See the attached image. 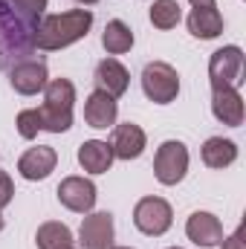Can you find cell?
<instances>
[{
    "label": "cell",
    "mask_w": 246,
    "mask_h": 249,
    "mask_svg": "<svg viewBox=\"0 0 246 249\" xmlns=\"http://www.w3.org/2000/svg\"><path fill=\"white\" fill-rule=\"evenodd\" d=\"M38 20L41 18H26L18 12L12 0H0V70H12L32 55Z\"/></svg>",
    "instance_id": "6da1fadb"
},
{
    "label": "cell",
    "mask_w": 246,
    "mask_h": 249,
    "mask_svg": "<svg viewBox=\"0 0 246 249\" xmlns=\"http://www.w3.org/2000/svg\"><path fill=\"white\" fill-rule=\"evenodd\" d=\"M90 26H93V12L87 6L44 15L38 20V32H35V50L55 53V50H64V47H72L75 41L87 38Z\"/></svg>",
    "instance_id": "7a4b0ae2"
},
{
    "label": "cell",
    "mask_w": 246,
    "mask_h": 249,
    "mask_svg": "<svg viewBox=\"0 0 246 249\" xmlns=\"http://www.w3.org/2000/svg\"><path fill=\"white\" fill-rule=\"evenodd\" d=\"M72 105H75V84L70 78H50L44 87V105L38 107L41 127L50 133H67L72 127Z\"/></svg>",
    "instance_id": "3957f363"
},
{
    "label": "cell",
    "mask_w": 246,
    "mask_h": 249,
    "mask_svg": "<svg viewBox=\"0 0 246 249\" xmlns=\"http://www.w3.org/2000/svg\"><path fill=\"white\" fill-rule=\"evenodd\" d=\"M142 93L154 105H171L180 96V72L168 61H151L142 70Z\"/></svg>",
    "instance_id": "277c9868"
},
{
    "label": "cell",
    "mask_w": 246,
    "mask_h": 249,
    "mask_svg": "<svg viewBox=\"0 0 246 249\" xmlns=\"http://www.w3.org/2000/svg\"><path fill=\"white\" fill-rule=\"evenodd\" d=\"M174 223V212H171V203L162 200V197H142L136 206H133V226L148 235V238H159L171 229Z\"/></svg>",
    "instance_id": "5b68a950"
},
{
    "label": "cell",
    "mask_w": 246,
    "mask_h": 249,
    "mask_svg": "<svg viewBox=\"0 0 246 249\" xmlns=\"http://www.w3.org/2000/svg\"><path fill=\"white\" fill-rule=\"evenodd\" d=\"M209 81H211V90L241 87V81H244V50L238 44H229V47H220V50L211 53Z\"/></svg>",
    "instance_id": "8992f818"
},
{
    "label": "cell",
    "mask_w": 246,
    "mask_h": 249,
    "mask_svg": "<svg viewBox=\"0 0 246 249\" xmlns=\"http://www.w3.org/2000/svg\"><path fill=\"white\" fill-rule=\"evenodd\" d=\"M188 171V148L180 139H165L157 154H154V177L162 186H177L183 183Z\"/></svg>",
    "instance_id": "52a82bcc"
},
{
    "label": "cell",
    "mask_w": 246,
    "mask_h": 249,
    "mask_svg": "<svg viewBox=\"0 0 246 249\" xmlns=\"http://www.w3.org/2000/svg\"><path fill=\"white\" fill-rule=\"evenodd\" d=\"M55 194H58V203H61L64 209H70V212H75V214L93 212L96 197H99L96 183L87 180V177H78V174L64 177L61 183H58V191H55Z\"/></svg>",
    "instance_id": "ba28073f"
},
{
    "label": "cell",
    "mask_w": 246,
    "mask_h": 249,
    "mask_svg": "<svg viewBox=\"0 0 246 249\" xmlns=\"http://www.w3.org/2000/svg\"><path fill=\"white\" fill-rule=\"evenodd\" d=\"M116 238L113 214L110 212H87V217L78 226V244L81 249H110Z\"/></svg>",
    "instance_id": "9c48e42d"
},
{
    "label": "cell",
    "mask_w": 246,
    "mask_h": 249,
    "mask_svg": "<svg viewBox=\"0 0 246 249\" xmlns=\"http://www.w3.org/2000/svg\"><path fill=\"white\" fill-rule=\"evenodd\" d=\"M47 81H50L47 64L35 61V58L18 61L9 70V84H12L15 93H20V96H38V93H44Z\"/></svg>",
    "instance_id": "30bf717a"
},
{
    "label": "cell",
    "mask_w": 246,
    "mask_h": 249,
    "mask_svg": "<svg viewBox=\"0 0 246 249\" xmlns=\"http://www.w3.org/2000/svg\"><path fill=\"white\" fill-rule=\"evenodd\" d=\"M58 165V154L53 145H38V148H29L20 154L18 160V171L23 180L29 183H38V180H47Z\"/></svg>",
    "instance_id": "8fae6325"
},
{
    "label": "cell",
    "mask_w": 246,
    "mask_h": 249,
    "mask_svg": "<svg viewBox=\"0 0 246 249\" xmlns=\"http://www.w3.org/2000/svg\"><path fill=\"white\" fill-rule=\"evenodd\" d=\"M185 235L200 249H211L223 241V223L211 212H191V217L185 220Z\"/></svg>",
    "instance_id": "7c38bea8"
},
{
    "label": "cell",
    "mask_w": 246,
    "mask_h": 249,
    "mask_svg": "<svg viewBox=\"0 0 246 249\" xmlns=\"http://www.w3.org/2000/svg\"><path fill=\"white\" fill-rule=\"evenodd\" d=\"M93 81H96V90H102V93L119 99V96L127 93V87H130V72H127V67H124L122 61H116V58H102V61L96 64Z\"/></svg>",
    "instance_id": "4fadbf2b"
},
{
    "label": "cell",
    "mask_w": 246,
    "mask_h": 249,
    "mask_svg": "<svg viewBox=\"0 0 246 249\" xmlns=\"http://www.w3.org/2000/svg\"><path fill=\"white\" fill-rule=\"evenodd\" d=\"M211 113L214 119L229 127H241L244 124V96L238 87H220L211 90Z\"/></svg>",
    "instance_id": "5bb4252c"
},
{
    "label": "cell",
    "mask_w": 246,
    "mask_h": 249,
    "mask_svg": "<svg viewBox=\"0 0 246 249\" xmlns=\"http://www.w3.org/2000/svg\"><path fill=\"white\" fill-rule=\"evenodd\" d=\"M116 116H119V105L113 96L102 93V90H93L87 99H84V122L96 130H107L116 124Z\"/></svg>",
    "instance_id": "9a60e30c"
},
{
    "label": "cell",
    "mask_w": 246,
    "mask_h": 249,
    "mask_svg": "<svg viewBox=\"0 0 246 249\" xmlns=\"http://www.w3.org/2000/svg\"><path fill=\"white\" fill-rule=\"evenodd\" d=\"M145 145H148V136H145V130L136 122H122L113 127L110 148H113L116 160H136V157H142Z\"/></svg>",
    "instance_id": "2e32d148"
},
{
    "label": "cell",
    "mask_w": 246,
    "mask_h": 249,
    "mask_svg": "<svg viewBox=\"0 0 246 249\" xmlns=\"http://www.w3.org/2000/svg\"><path fill=\"white\" fill-rule=\"evenodd\" d=\"M113 148L105 139H87L78 145V165L87 174H107L113 165Z\"/></svg>",
    "instance_id": "e0dca14e"
},
{
    "label": "cell",
    "mask_w": 246,
    "mask_h": 249,
    "mask_svg": "<svg viewBox=\"0 0 246 249\" xmlns=\"http://www.w3.org/2000/svg\"><path fill=\"white\" fill-rule=\"evenodd\" d=\"M188 32L200 41H211L223 32V15L217 12V6H203V9H191L188 15Z\"/></svg>",
    "instance_id": "ac0fdd59"
},
{
    "label": "cell",
    "mask_w": 246,
    "mask_h": 249,
    "mask_svg": "<svg viewBox=\"0 0 246 249\" xmlns=\"http://www.w3.org/2000/svg\"><path fill=\"white\" fill-rule=\"evenodd\" d=\"M200 157H203V162L209 168L223 171L238 160V145L232 139H223V136H209L203 142V148H200Z\"/></svg>",
    "instance_id": "d6986e66"
},
{
    "label": "cell",
    "mask_w": 246,
    "mask_h": 249,
    "mask_svg": "<svg viewBox=\"0 0 246 249\" xmlns=\"http://www.w3.org/2000/svg\"><path fill=\"white\" fill-rule=\"evenodd\" d=\"M102 47L110 53V55H124V53H130V47H133V29L124 23V20H107V26H105V32H102Z\"/></svg>",
    "instance_id": "ffe728a7"
},
{
    "label": "cell",
    "mask_w": 246,
    "mask_h": 249,
    "mask_svg": "<svg viewBox=\"0 0 246 249\" xmlns=\"http://www.w3.org/2000/svg\"><path fill=\"white\" fill-rule=\"evenodd\" d=\"M35 244L38 249H64L72 247V229L67 223H58V220H47L38 226L35 232Z\"/></svg>",
    "instance_id": "44dd1931"
},
{
    "label": "cell",
    "mask_w": 246,
    "mask_h": 249,
    "mask_svg": "<svg viewBox=\"0 0 246 249\" xmlns=\"http://www.w3.org/2000/svg\"><path fill=\"white\" fill-rule=\"evenodd\" d=\"M183 20V9L177 0H154L151 3V23L157 29H174Z\"/></svg>",
    "instance_id": "7402d4cb"
},
{
    "label": "cell",
    "mask_w": 246,
    "mask_h": 249,
    "mask_svg": "<svg viewBox=\"0 0 246 249\" xmlns=\"http://www.w3.org/2000/svg\"><path fill=\"white\" fill-rule=\"evenodd\" d=\"M15 124H18V133H20L23 139H35V136L44 130V127H41V113H38V107L20 110L18 119H15Z\"/></svg>",
    "instance_id": "603a6c76"
},
{
    "label": "cell",
    "mask_w": 246,
    "mask_h": 249,
    "mask_svg": "<svg viewBox=\"0 0 246 249\" xmlns=\"http://www.w3.org/2000/svg\"><path fill=\"white\" fill-rule=\"evenodd\" d=\"M12 3L26 18H44V9H47V0H12Z\"/></svg>",
    "instance_id": "cb8c5ba5"
},
{
    "label": "cell",
    "mask_w": 246,
    "mask_h": 249,
    "mask_svg": "<svg viewBox=\"0 0 246 249\" xmlns=\"http://www.w3.org/2000/svg\"><path fill=\"white\" fill-rule=\"evenodd\" d=\"M12 197H15V183L6 171H0V209H6L12 203Z\"/></svg>",
    "instance_id": "d4e9b609"
},
{
    "label": "cell",
    "mask_w": 246,
    "mask_h": 249,
    "mask_svg": "<svg viewBox=\"0 0 246 249\" xmlns=\"http://www.w3.org/2000/svg\"><path fill=\"white\" fill-rule=\"evenodd\" d=\"M220 249H246V241H244V226H238L229 238H223L220 244H217Z\"/></svg>",
    "instance_id": "484cf974"
},
{
    "label": "cell",
    "mask_w": 246,
    "mask_h": 249,
    "mask_svg": "<svg viewBox=\"0 0 246 249\" xmlns=\"http://www.w3.org/2000/svg\"><path fill=\"white\" fill-rule=\"evenodd\" d=\"M191 3V9H203V6H217L214 0H188Z\"/></svg>",
    "instance_id": "4316f807"
},
{
    "label": "cell",
    "mask_w": 246,
    "mask_h": 249,
    "mask_svg": "<svg viewBox=\"0 0 246 249\" xmlns=\"http://www.w3.org/2000/svg\"><path fill=\"white\" fill-rule=\"evenodd\" d=\"M75 3H81V6H93V3H99V0H75Z\"/></svg>",
    "instance_id": "83f0119b"
},
{
    "label": "cell",
    "mask_w": 246,
    "mask_h": 249,
    "mask_svg": "<svg viewBox=\"0 0 246 249\" xmlns=\"http://www.w3.org/2000/svg\"><path fill=\"white\" fill-rule=\"evenodd\" d=\"M3 226H6V220H3V209H0V232H3Z\"/></svg>",
    "instance_id": "f1b7e54d"
},
{
    "label": "cell",
    "mask_w": 246,
    "mask_h": 249,
    "mask_svg": "<svg viewBox=\"0 0 246 249\" xmlns=\"http://www.w3.org/2000/svg\"><path fill=\"white\" fill-rule=\"evenodd\" d=\"M110 249H133V247H110Z\"/></svg>",
    "instance_id": "f546056e"
},
{
    "label": "cell",
    "mask_w": 246,
    "mask_h": 249,
    "mask_svg": "<svg viewBox=\"0 0 246 249\" xmlns=\"http://www.w3.org/2000/svg\"><path fill=\"white\" fill-rule=\"evenodd\" d=\"M168 249H183V247H168Z\"/></svg>",
    "instance_id": "4dcf8cb0"
},
{
    "label": "cell",
    "mask_w": 246,
    "mask_h": 249,
    "mask_svg": "<svg viewBox=\"0 0 246 249\" xmlns=\"http://www.w3.org/2000/svg\"><path fill=\"white\" fill-rule=\"evenodd\" d=\"M64 249H75V247H64Z\"/></svg>",
    "instance_id": "1f68e13d"
}]
</instances>
